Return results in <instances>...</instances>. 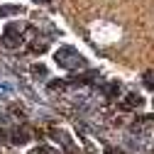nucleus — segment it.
<instances>
[{
  "label": "nucleus",
  "mask_w": 154,
  "mask_h": 154,
  "mask_svg": "<svg viewBox=\"0 0 154 154\" xmlns=\"http://www.w3.org/2000/svg\"><path fill=\"white\" fill-rule=\"evenodd\" d=\"M42 3H47V0H42Z\"/></svg>",
  "instance_id": "nucleus-1"
}]
</instances>
